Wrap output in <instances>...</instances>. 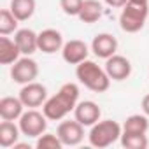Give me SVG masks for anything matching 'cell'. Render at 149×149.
<instances>
[{
    "mask_svg": "<svg viewBox=\"0 0 149 149\" xmlns=\"http://www.w3.org/2000/svg\"><path fill=\"white\" fill-rule=\"evenodd\" d=\"M13 147H14V149H30V146H28V144H18V142H16Z\"/></svg>",
    "mask_w": 149,
    "mask_h": 149,
    "instance_id": "obj_27",
    "label": "cell"
},
{
    "mask_svg": "<svg viewBox=\"0 0 149 149\" xmlns=\"http://www.w3.org/2000/svg\"><path fill=\"white\" fill-rule=\"evenodd\" d=\"M84 0H60V7L67 16H77Z\"/></svg>",
    "mask_w": 149,
    "mask_h": 149,
    "instance_id": "obj_24",
    "label": "cell"
},
{
    "mask_svg": "<svg viewBox=\"0 0 149 149\" xmlns=\"http://www.w3.org/2000/svg\"><path fill=\"white\" fill-rule=\"evenodd\" d=\"M19 98H21V102L25 104V107L35 109V107L44 105V102L47 100V90H46L44 84L33 81V83L25 84V86L19 90Z\"/></svg>",
    "mask_w": 149,
    "mask_h": 149,
    "instance_id": "obj_8",
    "label": "cell"
},
{
    "mask_svg": "<svg viewBox=\"0 0 149 149\" xmlns=\"http://www.w3.org/2000/svg\"><path fill=\"white\" fill-rule=\"evenodd\" d=\"M37 76H39V65L30 56L19 58L11 67V77H13V81L18 83V84H21V86H25L28 83H33L37 79Z\"/></svg>",
    "mask_w": 149,
    "mask_h": 149,
    "instance_id": "obj_6",
    "label": "cell"
},
{
    "mask_svg": "<svg viewBox=\"0 0 149 149\" xmlns=\"http://www.w3.org/2000/svg\"><path fill=\"white\" fill-rule=\"evenodd\" d=\"M88 54H90V49H88L86 42L79 40V39H72V40L65 42L63 49H61V58L68 65H79L81 61L88 60Z\"/></svg>",
    "mask_w": 149,
    "mask_h": 149,
    "instance_id": "obj_9",
    "label": "cell"
},
{
    "mask_svg": "<svg viewBox=\"0 0 149 149\" xmlns=\"http://www.w3.org/2000/svg\"><path fill=\"white\" fill-rule=\"evenodd\" d=\"M100 116H102V111H100L98 104H95L93 100L77 102L76 109H74V118L83 126H93L97 121H100Z\"/></svg>",
    "mask_w": 149,
    "mask_h": 149,
    "instance_id": "obj_11",
    "label": "cell"
},
{
    "mask_svg": "<svg viewBox=\"0 0 149 149\" xmlns=\"http://www.w3.org/2000/svg\"><path fill=\"white\" fill-rule=\"evenodd\" d=\"M63 35L54 28H46L39 33V51L46 54H54L56 51L63 49Z\"/></svg>",
    "mask_w": 149,
    "mask_h": 149,
    "instance_id": "obj_13",
    "label": "cell"
},
{
    "mask_svg": "<svg viewBox=\"0 0 149 149\" xmlns=\"http://www.w3.org/2000/svg\"><path fill=\"white\" fill-rule=\"evenodd\" d=\"M18 23H19V19L13 14L11 9H4L0 13V33L2 35H9V33L18 32Z\"/></svg>",
    "mask_w": 149,
    "mask_h": 149,
    "instance_id": "obj_22",
    "label": "cell"
},
{
    "mask_svg": "<svg viewBox=\"0 0 149 149\" xmlns=\"http://www.w3.org/2000/svg\"><path fill=\"white\" fill-rule=\"evenodd\" d=\"M102 13H104V9H102V4L98 0H84L77 18L86 25H93L102 18Z\"/></svg>",
    "mask_w": 149,
    "mask_h": 149,
    "instance_id": "obj_17",
    "label": "cell"
},
{
    "mask_svg": "<svg viewBox=\"0 0 149 149\" xmlns=\"http://www.w3.org/2000/svg\"><path fill=\"white\" fill-rule=\"evenodd\" d=\"M140 105H142V112L149 118V95H146V97L142 98V104H140Z\"/></svg>",
    "mask_w": 149,
    "mask_h": 149,
    "instance_id": "obj_26",
    "label": "cell"
},
{
    "mask_svg": "<svg viewBox=\"0 0 149 149\" xmlns=\"http://www.w3.org/2000/svg\"><path fill=\"white\" fill-rule=\"evenodd\" d=\"M76 77L84 88L95 93H105L111 86V77L105 68L98 67L91 60H84L79 65H76Z\"/></svg>",
    "mask_w": 149,
    "mask_h": 149,
    "instance_id": "obj_2",
    "label": "cell"
},
{
    "mask_svg": "<svg viewBox=\"0 0 149 149\" xmlns=\"http://www.w3.org/2000/svg\"><path fill=\"white\" fill-rule=\"evenodd\" d=\"M130 2H142V4H147V0H130Z\"/></svg>",
    "mask_w": 149,
    "mask_h": 149,
    "instance_id": "obj_28",
    "label": "cell"
},
{
    "mask_svg": "<svg viewBox=\"0 0 149 149\" xmlns=\"http://www.w3.org/2000/svg\"><path fill=\"white\" fill-rule=\"evenodd\" d=\"M35 0H11V11L19 21H26L35 13Z\"/></svg>",
    "mask_w": 149,
    "mask_h": 149,
    "instance_id": "obj_19",
    "label": "cell"
},
{
    "mask_svg": "<svg viewBox=\"0 0 149 149\" xmlns=\"http://www.w3.org/2000/svg\"><path fill=\"white\" fill-rule=\"evenodd\" d=\"M19 47L14 39H9L7 35L0 37V63L2 65H13L19 60Z\"/></svg>",
    "mask_w": 149,
    "mask_h": 149,
    "instance_id": "obj_16",
    "label": "cell"
},
{
    "mask_svg": "<svg viewBox=\"0 0 149 149\" xmlns=\"http://www.w3.org/2000/svg\"><path fill=\"white\" fill-rule=\"evenodd\" d=\"M19 135H21L19 125H14L13 121H6V119L0 123V146L4 149L13 147L19 140Z\"/></svg>",
    "mask_w": 149,
    "mask_h": 149,
    "instance_id": "obj_18",
    "label": "cell"
},
{
    "mask_svg": "<svg viewBox=\"0 0 149 149\" xmlns=\"http://www.w3.org/2000/svg\"><path fill=\"white\" fill-rule=\"evenodd\" d=\"M25 109V104L21 102V98L18 97H4L0 100V118L6 121H16L21 118Z\"/></svg>",
    "mask_w": 149,
    "mask_h": 149,
    "instance_id": "obj_15",
    "label": "cell"
},
{
    "mask_svg": "<svg viewBox=\"0 0 149 149\" xmlns=\"http://www.w3.org/2000/svg\"><path fill=\"white\" fill-rule=\"evenodd\" d=\"M104 2L109 6V7H116V9H123L126 6L128 0H104Z\"/></svg>",
    "mask_w": 149,
    "mask_h": 149,
    "instance_id": "obj_25",
    "label": "cell"
},
{
    "mask_svg": "<svg viewBox=\"0 0 149 149\" xmlns=\"http://www.w3.org/2000/svg\"><path fill=\"white\" fill-rule=\"evenodd\" d=\"M14 40L25 56H32L35 51H39V33H35L30 28H19L14 33Z\"/></svg>",
    "mask_w": 149,
    "mask_h": 149,
    "instance_id": "obj_14",
    "label": "cell"
},
{
    "mask_svg": "<svg viewBox=\"0 0 149 149\" xmlns=\"http://www.w3.org/2000/svg\"><path fill=\"white\" fill-rule=\"evenodd\" d=\"M105 72L112 81H125L132 76V63L121 54H112L105 60Z\"/></svg>",
    "mask_w": 149,
    "mask_h": 149,
    "instance_id": "obj_10",
    "label": "cell"
},
{
    "mask_svg": "<svg viewBox=\"0 0 149 149\" xmlns=\"http://www.w3.org/2000/svg\"><path fill=\"white\" fill-rule=\"evenodd\" d=\"M121 146L126 149H147L149 140L146 133H121Z\"/></svg>",
    "mask_w": 149,
    "mask_h": 149,
    "instance_id": "obj_21",
    "label": "cell"
},
{
    "mask_svg": "<svg viewBox=\"0 0 149 149\" xmlns=\"http://www.w3.org/2000/svg\"><path fill=\"white\" fill-rule=\"evenodd\" d=\"M149 18V7L142 2H126L119 14V26L126 33H137L144 28Z\"/></svg>",
    "mask_w": 149,
    "mask_h": 149,
    "instance_id": "obj_3",
    "label": "cell"
},
{
    "mask_svg": "<svg viewBox=\"0 0 149 149\" xmlns=\"http://www.w3.org/2000/svg\"><path fill=\"white\" fill-rule=\"evenodd\" d=\"M79 102V86L76 83H65L56 95L49 97L44 105L42 112L49 121H61L70 111L76 109Z\"/></svg>",
    "mask_w": 149,
    "mask_h": 149,
    "instance_id": "obj_1",
    "label": "cell"
},
{
    "mask_svg": "<svg viewBox=\"0 0 149 149\" xmlns=\"http://www.w3.org/2000/svg\"><path fill=\"white\" fill-rule=\"evenodd\" d=\"M56 135L60 137L63 146L74 147V146H79L84 139V126L74 118V119H67L61 121L56 128Z\"/></svg>",
    "mask_w": 149,
    "mask_h": 149,
    "instance_id": "obj_7",
    "label": "cell"
},
{
    "mask_svg": "<svg viewBox=\"0 0 149 149\" xmlns=\"http://www.w3.org/2000/svg\"><path fill=\"white\" fill-rule=\"evenodd\" d=\"M18 121H19V130H21V133L26 135V137L37 139V137H40L42 133H46L47 118H46L44 112H39V111H35V109H30V111L23 112Z\"/></svg>",
    "mask_w": 149,
    "mask_h": 149,
    "instance_id": "obj_5",
    "label": "cell"
},
{
    "mask_svg": "<svg viewBox=\"0 0 149 149\" xmlns=\"http://www.w3.org/2000/svg\"><path fill=\"white\" fill-rule=\"evenodd\" d=\"M121 133H123V126L118 121L104 119V121H97L91 126L88 133V140L93 147L104 149V147L112 146L118 139H121Z\"/></svg>",
    "mask_w": 149,
    "mask_h": 149,
    "instance_id": "obj_4",
    "label": "cell"
},
{
    "mask_svg": "<svg viewBox=\"0 0 149 149\" xmlns=\"http://www.w3.org/2000/svg\"><path fill=\"white\" fill-rule=\"evenodd\" d=\"M91 51L95 53V56L98 58H111L112 54H116L118 51V39L112 33H97L91 40Z\"/></svg>",
    "mask_w": 149,
    "mask_h": 149,
    "instance_id": "obj_12",
    "label": "cell"
},
{
    "mask_svg": "<svg viewBox=\"0 0 149 149\" xmlns=\"http://www.w3.org/2000/svg\"><path fill=\"white\" fill-rule=\"evenodd\" d=\"M35 147L37 149H61L63 144H61L58 135H54V133H42L40 137H37Z\"/></svg>",
    "mask_w": 149,
    "mask_h": 149,
    "instance_id": "obj_23",
    "label": "cell"
},
{
    "mask_svg": "<svg viewBox=\"0 0 149 149\" xmlns=\"http://www.w3.org/2000/svg\"><path fill=\"white\" fill-rule=\"evenodd\" d=\"M149 130V119L146 114H132L126 118L123 125V132L126 133H147Z\"/></svg>",
    "mask_w": 149,
    "mask_h": 149,
    "instance_id": "obj_20",
    "label": "cell"
}]
</instances>
